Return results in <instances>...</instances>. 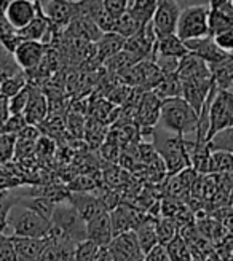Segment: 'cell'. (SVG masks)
Masks as SVG:
<instances>
[{"instance_id":"c3c4849f","label":"cell","mask_w":233,"mask_h":261,"mask_svg":"<svg viewBox=\"0 0 233 261\" xmlns=\"http://www.w3.org/2000/svg\"><path fill=\"white\" fill-rule=\"evenodd\" d=\"M32 2H37V0H32Z\"/></svg>"},{"instance_id":"b9f144b4","label":"cell","mask_w":233,"mask_h":261,"mask_svg":"<svg viewBox=\"0 0 233 261\" xmlns=\"http://www.w3.org/2000/svg\"><path fill=\"white\" fill-rule=\"evenodd\" d=\"M10 116H11V113H10V107H8V99L0 96V129L5 126Z\"/></svg>"},{"instance_id":"ffe728a7","label":"cell","mask_w":233,"mask_h":261,"mask_svg":"<svg viewBox=\"0 0 233 261\" xmlns=\"http://www.w3.org/2000/svg\"><path fill=\"white\" fill-rule=\"evenodd\" d=\"M187 55H189V49H187L185 43L180 40L176 34L157 37V42H155V48H153V58L166 56V58L182 59Z\"/></svg>"},{"instance_id":"7bdbcfd3","label":"cell","mask_w":233,"mask_h":261,"mask_svg":"<svg viewBox=\"0 0 233 261\" xmlns=\"http://www.w3.org/2000/svg\"><path fill=\"white\" fill-rule=\"evenodd\" d=\"M180 10L192 8V7H209L211 0H174Z\"/></svg>"},{"instance_id":"603a6c76","label":"cell","mask_w":233,"mask_h":261,"mask_svg":"<svg viewBox=\"0 0 233 261\" xmlns=\"http://www.w3.org/2000/svg\"><path fill=\"white\" fill-rule=\"evenodd\" d=\"M136 238L139 242L141 250L149 253L155 245H158V236H157V220H153L150 217H146L141 221V225L134 229Z\"/></svg>"},{"instance_id":"4fadbf2b","label":"cell","mask_w":233,"mask_h":261,"mask_svg":"<svg viewBox=\"0 0 233 261\" xmlns=\"http://www.w3.org/2000/svg\"><path fill=\"white\" fill-rule=\"evenodd\" d=\"M160 110H161V100L152 91H146L136 112V123L139 124V127L153 129L155 124L160 121Z\"/></svg>"},{"instance_id":"8d00e7d4","label":"cell","mask_w":233,"mask_h":261,"mask_svg":"<svg viewBox=\"0 0 233 261\" xmlns=\"http://www.w3.org/2000/svg\"><path fill=\"white\" fill-rule=\"evenodd\" d=\"M28 126V123H26L24 120V116L22 115H11L8 121L5 123V126L0 129V133H4V134H10V136H15L18 137L21 130Z\"/></svg>"},{"instance_id":"83f0119b","label":"cell","mask_w":233,"mask_h":261,"mask_svg":"<svg viewBox=\"0 0 233 261\" xmlns=\"http://www.w3.org/2000/svg\"><path fill=\"white\" fill-rule=\"evenodd\" d=\"M18 204L29 208V211L38 214L46 220H51V215H53V211L56 207L55 202H51L46 198H42V196H29L28 199H18Z\"/></svg>"},{"instance_id":"60d3db41","label":"cell","mask_w":233,"mask_h":261,"mask_svg":"<svg viewBox=\"0 0 233 261\" xmlns=\"http://www.w3.org/2000/svg\"><path fill=\"white\" fill-rule=\"evenodd\" d=\"M144 261H170V256H168V252H166V247L161 245V244L155 245L149 253H146Z\"/></svg>"},{"instance_id":"6da1fadb","label":"cell","mask_w":233,"mask_h":261,"mask_svg":"<svg viewBox=\"0 0 233 261\" xmlns=\"http://www.w3.org/2000/svg\"><path fill=\"white\" fill-rule=\"evenodd\" d=\"M160 121L176 136L185 137L187 134L197 133L198 115L182 97H173L161 100Z\"/></svg>"},{"instance_id":"bcb514c9","label":"cell","mask_w":233,"mask_h":261,"mask_svg":"<svg viewBox=\"0 0 233 261\" xmlns=\"http://www.w3.org/2000/svg\"><path fill=\"white\" fill-rule=\"evenodd\" d=\"M5 238H7V234H0V242H2V241H4Z\"/></svg>"},{"instance_id":"ba28073f","label":"cell","mask_w":233,"mask_h":261,"mask_svg":"<svg viewBox=\"0 0 233 261\" xmlns=\"http://www.w3.org/2000/svg\"><path fill=\"white\" fill-rule=\"evenodd\" d=\"M37 11L38 0L37 2H32V0H11L7 7L5 18L13 29L21 31L35 19Z\"/></svg>"},{"instance_id":"d4e9b609","label":"cell","mask_w":233,"mask_h":261,"mask_svg":"<svg viewBox=\"0 0 233 261\" xmlns=\"http://www.w3.org/2000/svg\"><path fill=\"white\" fill-rule=\"evenodd\" d=\"M142 28H144V25L137 21V18L128 8L123 15H120L119 18H115V24H113V31L112 32L123 37L126 40V38L137 34Z\"/></svg>"},{"instance_id":"44dd1931","label":"cell","mask_w":233,"mask_h":261,"mask_svg":"<svg viewBox=\"0 0 233 261\" xmlns=\"http://www.w3.org/2000/svg\"><path fill=\"white\" fill-rule=\"evenodd\" d=\"M95 46V59L98 64H104L107 59L120 53L125 46V38L113 32L102 34L99 40L93 45Z\"/></svg>"},{"instance_id":"3957f363","label":"cell","mask_w":233,"mask_h":261,"mask_svg":"<svg viewBox=\"0 0 233 261\" xmlns=\"http://www.w3.org/2000/svg\"><path fill=\"white\" fill-rule=\"evenodd\" d=\"M8 226L13 231V238L43 239L48 236L51 221L16 202L8 214Z\"/></svg>"},{"instance_id":"cb8c5ba5","label":"cell","mask_w":233,"mask_h":261,"mask_svg":"<svg viewBox=\"0 0 233 261\" xmlns=\"http://www.w3.org/2000/svg\"><path fill=\"white\" fill-rule=\"evenodd\" d=\"M152 93L157 96L160 100L173 99V97H180L182 96V82L177 76V73L171 75H163L161 82L157 85Z\"/></svg>"},{"instance_id":"f35d334b","label":"cell","mask_w":233,"mask_h":261,"mask_svg":"<svg viewBox=\"0 0 233 261\" xmlns=\"http://www.w3.org/2000/svg\"><path fill=\"white\" fill-rule=\"evenodd\" d=\"M213 38H214L216 45L222 51H225V53H228V55H233V28L225 31V32L217 34Z\"/></svg>"},{"instance_id":"1f68e13d","label":"cell","mask_w":233,"mask_h":261,"mask_svg":"<svg viewBox=\"0 0 233 261\" xmlns=\"http://www.w3.org/2000/svg\"><path fill=\"white\" fill-rule=\"evenodd\" d=\"M157 236L161 245H168L174 238L179 236V226L173 218H158L157 220Z\"/></svg>"},{"instance_id":"d6a6232c","label":"cell","mask_w":233,"mask_h":261,"mask_svg":"<svg viewBox=\"0 0 233 261\" xmlns=\"http://www.w3.org/2000/svg\"><path fill=\"white\" fill-rule=\"evenodd\" d=\"M165 247H166L168 256H170V261H192V252L189 249L187 242L180 236L174 238Z\"/></svg>"},{"instance_id":"52a82bcc","label":"cell","mask_w":233,"mask_h":261,"mask_svg":"<svg viewBox=\"0 0 233 261\" xmlns=\"http://www.w3.org/2000/svg\"><path fill=\"white\" fill-rule=\"evenodd\" d=\"M109 215H110L113 238L128 231H134L141 225V221L147 217V214L141 212L139 208H134L133 205L125 202H120L112 212H109Z\"/></svg>"},{"instance_id":"8fae6325","label":"cell","mask_w":233,"mask_h":261,"mask_svg":"<svg viewBox=\"0 0 233 261\" xmlns=\"http://www.w3.org/2000/svg\"><path fill=\"white\" fill-rule=\"evenodd\" d=\"M214 83L213 78H201V80L182 82V97L189 106L200 115L206 99H208Z\"/></svg>"},{"instance_id":"9c48e42d","label":"cell","mask_w":233,"mask_h":261,"mask_svg":"<svg viewBox=\"0 0 233 261\" xmlns=\"http://www.w3.org/2000/svg\"><path fill=\"white\" fill-rule=\"evenodd\" d=\"M43 13L53 28H67L79 13V4L77 0H48Z\"/></svg>"},{"instance_id":"836d02e7","label":"cell","mask_w":233,"mask_h":261,"mask_svg":"<svg viewBox=\"0 0 233 261\" xmlns=\"http://www.w3.org/2000/svg\"><path fill=\"white\" fill-rule=\"evenodd\" d=\"M101 247L96 245L91 241H82V242H77L74 247V252H72V259L71 261H93L98 255Z\"/></svg>"},{"instance_id":"30bf717a","label":"cell","mask_w":233,"mask_h":261,"mask_svg":"<svg viewBox=\"0 0 233 261\" xmlns=\"http://www.w3.org/2000/svg\"><path fill=\"white\" fill-rule=\"evenodd\" d=\"M45 53H46V45H43L42 42H32V40H22L18 45V48L13 51L18 65L26 73L35 70L42 64Z\"/></svg>"},{"instance_id":"7c38bea8","label":"cell","mask_w":233,"mask_h":261,"mask_svg":"<svg viewBox=\"0 0 233 261\" xmlns=\"http://www.w3.org/2000/svg\"><path fill=\"white\" fill-rule=\"evenodd\" d=\"M109 249L115 256L122 258L123 261H144L146 256L144 252L141 250L134 231H128L113 238Z\"/></svg>"},{"instance_id":"d590c367","label":"cell","mask_w":233,"mask_h":261,"mask_svg":"<svg viewBox=\"0 0 233 261\" xmlns=\"http://www.w3.org/2000/svg\"><path fill=\"white\" fill-rule=\"evenodd\" d=\"M31 97V85L28 83V86L22 88L18 94H15L13 97L8 99V107H10V113L11 115H22L26 107H28V102Z\"/></svg>"},{"instance_id":"f6af8a7d","label":"cell","mask_w":233,"mask_h":261,"mask_svg":"<svg viewBox=\"0 0 233 261\" xmlns=\"http://www.w3.org/2000/svg\"><path fill=\"white\" fill-rule=\"evenodd\" d=\"M112 261H123V259H122V258H119V256H115V255H113Z\"/></svg>"},{"instance_id":"277c9868","label":"cell","mask_w":233,"mask_h":261,"mask_svg":"<svg viewBox=\"0 0 233 261\" xmlns=\"http://www.w3.org/2000/svg\"><path fill=\"white\" fill-rule=\"evenodd\" d=\"M208 15H209V7H192V8L180 10L176 35L182 42L195 40V38L209 35Z\"/></svg>"},{"instance_id":"e0dca14e","label":"cell","mask_w":233,"mask_h":261,"mask_svg":"<svg viewBox=\"0 0 233 261\" xmlns=\"http://www.w3.org/2000/svg\"><path fill=\"white\" fill-rule=\"evenodd\" d=\"M67 204H71L79 212V215L85 220V223L101 212H106L99 198L93 193H71Z\"/></svg>"},{"instance_id":"5bb4252c","label":"cell","mask_w":233,"mask_h":261,"mask_svg":"<svg viewBox=\"0 0 233 261\" xmlns=\"http://www.w3.org/2000/svg\"><path fill=\"white\" fill-rule=\"evenodd\" d=\"M189 53L198 56L200 59H203L206 64H216V62H221L224 61L228 53L222 51L219 48L214 42V38L211 35H206V37H201V38H195V40H189V42H184Z\"/></svg>"},{"instance_id":"9a60e30c","label":"cell","mask_w":233,"mask_h":261,"mask_svg":"<svg viewBox=\"0 0 233 261\" xmlns=\"http://www.w3.org/2000/svg\"><path fill=\"white\" fill-rule=\"evenodd\" d=\"M22 116L26 123L37 127L48 118V99L40 88L31 85V97Z\"/></svg>"},{"instance_id":"ab89813d","label":"cell","mask_w":233,"mask_h":261,"mask_svg":"<svg viewBox=\"0 0 233 261\" xmlns=\"http://www.w3.org/2000/svg\"><path fill=\"white\" fill-rule=\"evenodd\" d=\"M0 261H18L15 247H13L10 236H7L2 242H0Z\"/></svg>"},{"instance_id":"f1b7e54d","label":"cell","mask_w":233,"mask_h":261,"mask_svg":"<svg viewBox=\"0 0 233 261\" xmlns=\"http://www.w3.org/2000/svg\"><path fill=\"white\" fill-rule=\"evenodd\" d=\"M19 73H22V69L18 65L15 55L0 45V83Z\"/></svg>"},{"instance_id":"d6986e66","label":"cell","mask_w":233,"mask_h":261,"mask_svg":"<svg viewBox=\"0 0 233 261\" xmlns=\"http://www.w3.org/2000/svg\"><path fill=\"white\" fill-rule=\"evenodd\" d=\"M13 247H15L18 261H38L45 250L48 239L35 238H13L10 236Z\"/></svg>"},{"instance_id":"2e32d148","label":"cell","mask_w":233,"mask_h":261,"mask_svg":"<svg viewBox=\"0 0 233 261\" xmlns=\"http://www.w3.org/2000/svg\"><path fill=\"white\" fill-rule=\"evenodd\" d=\"M86 239L95 242L99 247L110 245L113 239V232L109 212H101L95 218L86 221Z\"/></svg>"},{"instance_id":"5b68a950","label":"cell","mask_w":233,"mask_h":261,"mask_svg":"<svg viewBox=\"0 0 233 261\" xmlns=\"http://www.w3.org/2000/svg\"><path fill=\"white\" fill-rule=\"evenodd\" d=\"M50 221H51V226H53L55 229H58L59 232H62L64 236L72 239L75 244L86 239L85 220L67 202L56 204Z\"/></svg>"},{"instance_id":"f546056e","label":"cell","mask_w":233,"mask_h":261,"mask_svg":"<svg viewBox=\"0 0 233 261\" xmlns=\"http://www.w3.org/2000/svg\"><path fill=\"white\" fill-rule=\"evenodd\" d=\"M158 0H133L131 5H129V11L137 18V21L146 25L152 21L153 13L157 10Z\"/></svg>"},{"instance_id":"ac0fdd59","label":"cell","mask_w":233,"mask_h":261,"mask_svg":"<svg viewBox=\"0 0 233 261\" xmlns=\"http://www.w3.org/2000/svg\"><path fill=\"white\" fill-rule=\"evenodd\" d=\"M177 76L180 82H189V80H201V78H211V72L208 64L198 56L189 53L179 61L177 67Z\"/></svg>"},{"instance_id":"7402d4cb","label":"cell","mask_w":233,"mask_h":261,"mask_svg":"<svg viewBox=\"0 0 233 261\" xmlns=\"http://www.w3.org/2000/svg\"><path fill=\"white\" fill-rule=\"evenodd\" d=\"M208 67L217 89H233V55H228L221 62L209 64Z\"/></svg>"},{"instance_id":"4316f807","label":"cell","mask_w":233,"mask_h":261,"mask_svg":"<svg viewBox=\"0 0 233 261\" xmlns=\"http://www.w3.org/2000/svg\"><path fill=\"white\" fill-rule=\"evenodd\" d=\"M233 28V15L224 13L221 10H216L209 7L208 15V32L211 37H216L217 34L225 32Z\"/></svg>"},{"instance_id":"8992f818","label":"cell","mask_w":233,"mask_h":261,"mask_svg":"<svg viewBox=\"0 0 233 261\" xmlns=\"http://www.w3.org/2000/svg\"><path fill=\"white\" fill-rule=\"evenodd\" d=\"M179 15L180 8L174 0H158L157 10H155L153 18L150 21L155 35L161 37L168 34H176Z\"/></svg>"},{"instance_id":"7dc6e473","label":"cell","mask_w":233,"mask_h":261,"mask_svg":"<svg viewBox=\"0 0 233 261\" xmlns=\"http://www.w3.org/2000/svg\"><path fill=\"white\" fill-rule=\"evenodd\" d=\"M230 130H231V136H233V127H231V129H230Z\"/></svg>"},{"instance_id":"ee69618b","label":"cell","mask_w":233,"mask_h":261,"mask_svg":"<svg viewBox=\"0 0 233 261\" xmlns=\"http://www.w3.org/2000/svg\"><path fill=\"white\" fill-rule=\"evenodd\" d=\"M112 258H113V253H112V250L109 249V247H101L96 258L93 261H112Z\"/></svg>"},{"instance_id":"484cf974","label":"cell","mask_w":233,"mask_h":261,"mask_svg":"<svg viewBox=\"0 0 233 261\" xmlns=\"http://www.w3.org/2000/svg\"><path fill=\"white\" fill-rule=\"evenodd\" d=\"M209 174L233 175V153L231 151H211Z\"/></svg>"},{"instance_id":"7a4b0ae2","label":"cell","mask_w":233,"mask_h":261,"mask_svg":"<svg viewBox=\"0 0 233 261\" xmlns=\"http://www.w3.org/2000/svg\"><path fill=\"white\" fill-rule=\"evenodd\" d=\"M208 118L209 127L206 142H209L219 133L233 127V89H217L213 86L209 93Z\"/></svg>"},{"instance_id":"74e56055","label":"cell","mask_w":233,"mask_h":261,"mask_svg":"<svg viewBox=\"0 0 233 261\" xmlns=\"http://www.w3.org/2000/svg\"><path fill=\"white\" fill-rule=\"evenodd\" d=\"M102 2H104L106 11L113 18H119L120 15H123L129 8V5H131V0H102Z\"/></svg>"},{"instance_id":"4dcf8cb0","label":"cell","mask_w":233,"mask_h":261,"mask_svg":"<svg viewBox=\"0 0 233 261\" xmlns=\"http://www.w3.org/2000/svg\"><path fill=\"white\" fill-rule=\"evenodd\" d=\"M107 134V124L98 121L95 118H89L85 123V129H83V136L86 139V142L89 143L91 147H98L99 143H102Z\"/></svg>"},{"instance_id":"e575fe53","label":"cell","mask_w":233,"mask_h":261,"mask_svg":"<svg viewBox=\"0 0 233 261\" xmlns=\"http://www.w3.org/2000/svg\"><path fill=\"white\" fill-rule=\"evenodd\" d=\"M28 83L29 82H28V75H26V72L13 76V78H8V80L0 83V96L10 99L15 94H18L22 88L28 86Z\"/></svg>"}]
</instances>
